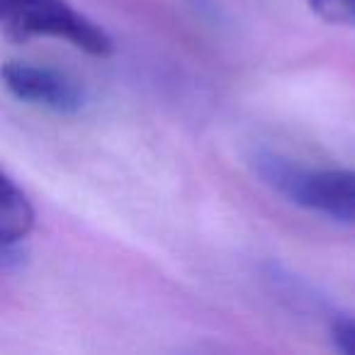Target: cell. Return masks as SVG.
Returning <instances> with one entry per match:
<instances>
[{"mask_svg":"<svg viewBox=\"0 0 355 355\" xmlns=\"http://www.w3.org/2000/svg\"><path fill=\"white\" fill-rule=\"evenodd\" d=\"M3 35L12 42L54 37L90 56L112 54V40L69 0H0Z\"/></svg>","mask_w":355,"mask_h":355,"instance_id":"obj_1","label":"cell"},{"mask_svg":"<svg viewBox=\"0 0 355 355\" xmlns=\"http://www.w3.org/2000/svg\"><path fill=\"white\" fill-rule=\"evenodd\" d=\"M258 173L266 183L280 190L295 205L326 214V217L355 222V171L343 168H302L280 156H261Z\"/></svg>","mask_w":355,"mask_h":355,"instance_id":"obj_2","label":"cell"},{"mask_svg":"<svg viewBox=\"0 0 355 355\" xmlns=\"http://www.w3.org/2000/svg\"><path fill=\"white\" fill-rule=\"evenodd\" d=\"M3 80L10 95L30 105H40L56 114H78L88 103V93L66 73L46 66L10 61L3 66Z\"/></svg>","mask_w":355,"mask_h":355,"instance_id":"obj_3","label":"cell"},{"mask_svg":"<svg viewBox=\"0 0 355 355\" xmlns=\"http://www.w3.org/2000/svg\"><path fill=\"white\" fill-rule=\"evenodd\" d=\"M35 227V209L20 185L8 173H3L0 190V243L3 248L22 246Z\"/></svg>","mask_w":355,"mask_h":355,"instance_id":"obj_4","label":"cell"},{"mask_svg":"<svg viewBox=\"0 0 355 355\" xmlns=\"http://www.w3.org/2000/svg\"><path fill=\"white\" fill-rule=\"evenodd\" d=\"M309 8L324 22L355 27V0H309Z\"/></svg>","mask_w":355,"mask_h":355,"instance_id":"obj_5","label":"cell"},{"mask_svg":"<svg viewBox=\"0 0 355 355\" xmlns=\"http://www.w3.org/2000/svg\"><path fill=\"white\" fill-rule=\"evenodd\" d=\"M331 338L340 353L355 355V316H334Z\"/></svg>","mask_w":355,"mask_h":355,"instance_id":"obj_6","label":"cell"}]
</instances>
